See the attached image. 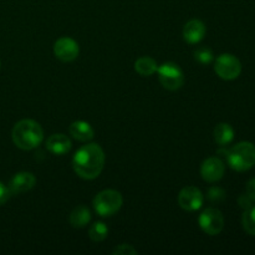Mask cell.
I'll list each match as a JSON object with an SVG mask.
<instances>
[{
    "mask_svg": "<svg viewBox=\"0 0 255 255\" xmlns=\"http://www.w3.org/2000/svg\"><path fill=\"white\" fill-rule=\"evenodd\" d=\"M105 161L106 157L101 146L97 143H87L76 151L72 158V167L80 178L91 181L101 174Z\"/></svg>",
    "mask_w": 255,
    "mask_h": 255,
    "instance_id": "cell-1",
    "label": "cell"
},
{
    "mask_svg": "<svg viewBox=\"0 0 255 255\" xmlns=\"http://www.w3.org/2000/svg\"><path fill=\"white\" fill-rule=\"evenodd\" d=\"M11 137L15 146L24 151H30L41 144L44 131L40 124L34 120H21L12 128Z\"/></svg>",
    "mask_w": 255,
    "mask_h": 255,
    "instance_id": "cell-2",
    "label": "cell"
},
{
    "mask_svg": "<svg viewBox=\"0 0 255 255\" xmlns=\"http://www.w3.org/2000/svg\"><path fill=\"white\" fill-rule=\"evenodd\" d=\"M227 162L237 172H246L255 166V144L252 142H239L228 149Z\"/></svg>",
    "mask_w": 255,
    "mask_h": 255,
    "instance_id": "cell-3",
    "label": "cell"
},
{
    "mask_svg": "<svg viewBox=\"0 0 255 255\" xmlns=\"http://www.w3.org/2000/svg\"><path fill=\"white\" fill-rule=\"evenodd\" d=\"M122 203H124V198L120 192L115 189H105L95 197L94 208L99 216L107 218L116 214L121 209Z\"/></svg>",
    "mask_w": 255,
    "mask_h": 255,
    "instance_id": "cell-4",
    "label": "cell"
},
{
    "mask_svg": "<svg viewBox=\"0 0 255 255\" xmlns=\"http://www.w3.org/2000/svg\"><path fill=\"white\" fill-rule=\"evenodd\" d=\"M158 80L164 89L169 91L179 90L184 84V74L181 67L174 62H164L157 69Z\"/></svg>",
    "mask_w": 255,
    "mask_h": 255,
    "instance_id": "cell-5",
    "label": "cell"
},
{
    "mask_svg": "<svg viewBox=\"0 0 255 255\" xmlns=\"http://www.w3.org/2000/svg\"><path fill=\"white\" fill-rule=\"evenodd\" d=\"M214 71L221 79L232 81L238 79L242 72V64L237 56L232 54H222L217 57Z\"/></svg>",
    "mask_w": 255,
    "mask_h": 255,
    "instance_id": "cell-6",
    "label": "cell"
},
{
    "mask_svg": "<svg viewBox=\"0 0 255 255\" xmlns=\"http://www.w3.org/2000/svg\"><path fill=\"white\" fill-rule=\"evenodd\" d=\"M202 231L208 236H218L224 228V217L219 209L209 207L204 209L198 218Z\"/></svg>",
    "mask_w": 255,
    "mask_h": 255,
    "instance_id": "cell-7",
    "label": "cell"
},
{
    "mask_svg": "<svg viewBox=\"0 0 255 255\" xmlns=\"http://www.w3.org/2000/svg\"><path fill=\"white\" fill-rule=\"evenodd\" d=\"M204 197L197 187H184L178 194V204L187 212H194L202 208Z\"/></svg>",
    "mask_w": 255,
    "mask_h": 255,
    "instance_id": "cell-8",
    "label": "cell"
},
{
    "mask_svg": "<svg viewBox=\"0 0 255 255\" xmlns=\"http://www.w3.org/2000/svg\"><path fill=\"white\" fill-rule=\"evenodd\" d=\"M80 52L79 44L71 37H60L54 45V54L60 61L71 62L77 59Z\"/></svg>",
    "mask_w": 255,
    "mask_h": 255,
    "instance_id": "cell-9",
    "label": "cell"
},
{
    "mask_svg": "<svg viewBox=\"0 0 255 255\" xmlns=\"http://www.w3.org/2000/svg\"><path fill=\"white\" fill-rule=\"evenodd\" d=\"M226 167L219 157H209L204 159L201 166V176L206 182L213 183L223 178Z\"/></svg>",
    "mask_w": 255,
    "mask_h": 255,
    "instance_id": "cell-10",
    "label": "cell"
},
{
    "mask_svg": "<svg viewBox=\"0 0 255 255\" xmlns=\"http://www.w3.org/2000/svg\"><path fill=\"white\" fill-rule=\"evenodd\" d=\"M35 184H36V178L34 174L30 172H20L12 177L7 188L11 196H17L32 189Z\"/></svg>",
    "mask_w": 255,
    "mask_h": 255,
    "instance_id": "cell-11",
    "label": "cell"
},
{
    "mask_svg": "<svg viewBox=\"0 0 255 255\" xmlns=\"http://www.w3.org/2000/svg\"><path fill=\"white\" fill-rule=\"evenodd\" d=\"M206 25L198 19L189 20L183 27V37L188 44H198L206 36Z\"/></svg>",
    "mask_w": 255,
    "mask_h": 255,
    "instance_id": "cell-12",
    "label": "cell"
},
{
    "mask_svg": "<svg viewBox=\"0 0 255 255\" xmlns=\"http://www.w3.org/2000/svg\"><path fill=\"white\" fill-rule=\"evenodd\" d=\"M71 146L72 144L69 137L62 133L52 134L46 141L47 151L56 156H62V154L67 153L71 149Z\"/></svg>",
    "mask_w": 255,
    "mask_h": 255,
    "instance_id": "cell-13",
    "label": "cell"
},
{
    "mask_svg": "<svg viewBox=\"0 0 255 255\" xmlns=\"http://www.w3.org/2000/svg\"><path fill=\"white\" fill-rule=\"evenodd\" d=\"M70 134L80 142H89L94 138L95 131L91 125L86 121L72 122L69 128Z\"/></svg>",
    "mask_w": 255,
    "mask_h": 255,
    "instance_id": "cell-14",
    "label": "cell"
},
{
    "mask_svg": "<svg viewBox=\"0 0 255 255\" xmlns=\"http://www.w3.org/2000/svg\"><path fill=\"white\" fill-rule=\"evenodd\" d=\"M70 224L74 228H84L91 221V213L90 209L85 206H79L70 213Z\"/></svg>",
    "mask_w": 255,
    "mask_h": 255,
    "instance_id": "cell-15",
    "label": "cell"
},
{
    "mask_svg": "<svg viewBox=\"0 0 255 255\" xmlns=\"http://www.w3.org/2000/svg\"><path fill=\"white\" fill-rule=\"evenodd\" d=\"M214 141L219 144V146L224 147L228 146L232 141L234 139V129L229 124H219L217 125L213 132Z\"/></svg>",
    "mask_w": 255,
    "mask_h": 255,
    "instance_id": "cell-16",
    "label": "cell"
},
{
    "mask_svg": "<svg viewBox=\"0 0 255 255\" xmlns=\"http://www.w3.org/2000/svg\"><path fill=\"white\" fill-rule=\"evenodd\" d=\"M157 69H158L157 61L149 56H142L134 62V70L141 76H152L154 72H157Z\"/></svg>",
    "mask_w": 255,
    "mask_h": 255,
    "instance_id": "cell-17",
    "label": "cell"
},
{
    "mask_svg": "<svg viewBox=\"0 0 255 255\" xmlns=\"http://www.w3.org/2000/svg\"><path fill=\"white\" fill-rule=\"evenodd\" d=\"M109 236V228L104 222H95L89 229V237L92 242H102Z\"/></svg>",
    "mask_w": 255,
    "mask_h": 255,
    "instance_id": "cell-18",
    "label": "cell"
},
{
    "mask_svg": "<svg viewBox=\"0 0 255 255\" xmlns=\"http://www.w3.org/2000/svg\"><path fill=\"white\" fill-rule=\"evenodd\" d=\"M243 228L249 236L255 237V206H251L244 211L242 217Z\"/></svg>",
    "mask_w": 255,
    "mask_h": 255,
    "instance_id": "cell-19",
    "label": "cell"
},
{
    "mask_svg": "<svg viewBox=\"0 0 255 255\" xmlns=\"http://www.w3.org/2000/svg\"><path fill=\"white\" fill-rule=\"evenodd\" d=\"M194 59L202 65H209L214 59V55L208 47H199L194 51Z\"/></svg>",
    "mask_w": 255,
    "mask_h": 255,
    "instance_id": "cell-20",
    "label": "cell"
},
{
    "mask_svg": "<svg viewBox=\"0 0 255 255\" xmlns=\"http://www.w3.org/2000/svg\"><path fill=\"white\" fill-rule=\"evenodd\" d=\"M208 198L213 202L223 201V199L226 198V192H224L223 189L218 188V187H213V188L209 189Z\"/></svg>",
    "mask_w": 255,
    "mask_h": 255,
    "instance_id": "cell-21",
    "label": "cell"
},
{
    "mask_svg": "<svg viewBox=\"0 0 255 255\" xmlns=\"http://www.w3.org/2000/svg\"><path fill=\"white\" fill-rule=\"evenodd\" d=\"M114 254L119 255H134L137 254V251L129 244H120L119 247L114 249Z\"/></svg>",
    "mask_w": 255,
    "mask_h": 255,
    "instance_id": "cell-22",
    "label": "cell"
},
{
    "mask_svg": "<svg viewBox=\"0 0 255 255\" xmlns=\"http://www.w3.org/2000/svg\"><path fill=\"white\" fill-rule=\"evenodd\" d=\"M10 196H11V194H10L9 188L5 187L4 184L0 182V206H2L5 202H7V199L10 198Z\"/></svg>",
    "mask_w": 255,
    "mask_h": 255,
    "instance_id": "cell-23",
    "label": "cell"
},
{
    "mask_svg": "<svg viewBox=\"0 0 255 255\" xmlns=\"http://www.w3.org/2000/svg\"><path fill=\"white\" fill-rule=\"evenodd\" d=\"M246 194L252 199V202H255V178H252L251 181L247 183Z\"/></svg>",
    "mask_w": 255,
    "mask_h": 255,
    "instance_id": "cell-24",
    "label": "cell"
},
{
    "mask_svg": "<svg viewBox=\"0 0 255 255\" xmlns=\"http://www.w3.org/2000/svg\"><path fill=\"white\" fill-rule=\"evenodd\" d=\"M238 203H239V206L243 207L244 209H247V208H248V207L252 206V199L249 198V197L247 196V194H244V196L239 197Z\"/></svg>",
    "mask_w": 255,
    "mask_h": 255,
    "instance_id": "cell-25",
    "label": "cell"
}]
</instances>
